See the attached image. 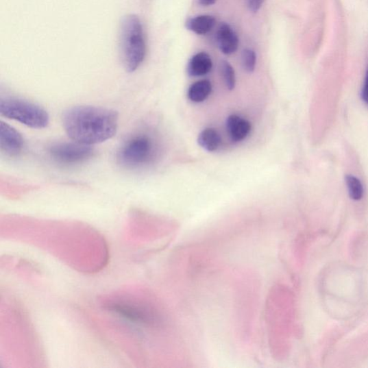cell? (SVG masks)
Instances as JSON below:
<instances>
[{"label": "cell", "instance_id": "7", "mask_svg": "<svg viewBox=\"0 0 368 368\" xmlns=\"http://www.w3.org/2000/svg\"><path fill=\"white\" fill-rule=\"evenodd\" d=\"M216 40L221 52L225 55H232L239 47V38L232 27L226 23H221L216 34Z\"/></svg>", "mask_w": 368, "mask_h": 368}, {"label": "cell", "instance_id": "3", "mask_svg": "<svg viewBox=\"0 0 368 368\" xmlns=\"http://www.w3.org/2000/svg\"><path fill=\"white\" fill-rule=\"evenodd\" d=\"M0 114L34 129L45 128L50 121L47 110L34 102L17 97L1 98Z\"/></svg>", "mask_w": 368, "mask_h": 368}, {"label": "cell", "instance_id": "4", "mask_svg": "<svg viewBox=\"0 0 368 368\" xmlns=\"http://www.w3.org/2000/svg\"><path fill=\"white\" fill-rule=\"evenodd\" d=\"M154 152V145L149 136L134 135L123 144L117 154V160L123 167L136 169L148 164Z\"/></svg>", "mask_w": 368, "mask_h": 368}, {"label": "cell", "instance_id": "9", "mask_svg": "<svg viewBox=\"0 0 368 368\" xmlns=\"http://www.w3.org/2000/svg\"><path fill=\"white\" fill-rule=\"evenodd\" d=\"M226 127L231 140L238 143L245 139L252 131V124L238 114L228 117Z\"/></svg>", "mask_w": 368, "mask_h": 368}, {"label": "cell", "instance_id": "8", "mask_svg": "<svg viewBox=\"0 0 368 368\" xmlns=\"http://www.w3.org/2000/svg\"><path fill=\"white\" fill-rule=\"evenodd\" d=\"M212 67L211 56L207 53L200 52L190 58L186 72L191 77H199L208 75Z\"/></svg>", "mask_w": 368, "mask_h": 368}, {"label": "cell", "instance_id": "17", "mask_svg": "<svg viewBox=\"0 0 368 368\" xmlns=\"http://www.w3.org/2000/svg\"><path fill=\"white\" fill-rule=\"evenodd\" d=\"M361 97L365 104L368 106V67L365 73V82L361 92Z\"/></svg>", "mask_w": 368, "mask_h": 368}, {"label": "cell", "instance_id": "1", "mask_svg": "<svg viewBox=\"0 0 368 368\" xmlns=\"http://www.w3.org/2000/svg\"><path fill=\"white\" fill-rule=\"evenodd\" d=\"M119 115L114 110L76 106L63 114V126L68 136L82 144L93 145L113 138L119 128Z\"/></svg>", "mask_w": 368, "mask_h": 368}, {"label": "cell", "instance_id": "10", "mask_svg": "<svg viewBox=\"0 0 368 368\" xmlns=\"http://www.w3.org/2000/svg\"><path fill=\"white\" fill-rule=\"evenodd\" d=\"M216 20L214 17L203 14L186 20L185 25L187 30L199 36L207 35L214 27Z\"/></svg>", "mask_w": 368, "mask_h": 368}, {"label": "cell", "instance_id": "6", "mask_svg": "<svg viewBox=\"0 0 368 368\" xmlns=\"http://www.w3.org/2000/svg\"><path fill=\"white\" fill-rule=\"evenodd\" d=\"M24 138L20 132L8 124L0 122V149L9 156H18L24 147Z\"/></svg>", "mask_w": 368, "mask_h": 368}, {"label": "cell", "instance_id": "12", "mask_svg": "<svg viewBox=\"0 0 368 368\" xmlns=\"http://www.w3.org/2000/svg\"><path fill=\"white\" fill-rule=\"evenodd\" d=\"M197 142L203 149L208 152H214L219 148L222 139L215 129L208 127L200 132Z\"/></svg>", "mask_w": 368, "mask_h": 368}, {"label": "cell", "instance_id": "15", "mask_svg": "<svg viewBox=\"0 0 368 368\" xmlns=\"http://www.w3.org/2000/svg\"><path fill=\"white\" fill-rule=\"evenodd\" d=\"M242 65L245 71L253 73L256 66L257 56L256 52L250 49L243 50L241 56Z\"/></svg>", "mask_w": 368, "mask_h": 368}, {"label": "cell", "instance_id": "16", "mask_svg": "<svg viewBox=\"0 0 368 368\" xmlns=\"http://www.w3.org/2000/svg\"><path fill=\"white\" fill-rule=\"evenodd\" d=\"M263 3L264 0H247L249 10L254 13L258 12L260 10Z\"/></svg>", "mask_w": 368, "mask_h": 368}, {"label": "cell", "instance_id": "5", "mask_svg": "<svg viewBox=\"0 0 368 368\" xmlns=\"http://www.w3.org/2000/svg\"><path fill=\"white\" fill-rule=\"evenodd\" d=\"M49 154L58 163L75 165L92 158L95 155V150L91 145L73 141L52 145L49 149Z\"/></svg>", "mask_w": 368, "mask_h": 368}, {"label": "cell", "instance_id": "11", "mask_svg": "<svg viewBox=\"0 0 368 368\" xmlns=\"http://www.w3.org/2000/svg\"><path fill=\"white\" fill-rule=\"evenodd\" d=\"M212 91V85L209 80H200L188 88L187 96L190 101L201 103L207 99Z\"/></svg>", "mask_w": 368, "mask_h": 368}, {"label": "cell", "instance_id": "18", "mask_svg": "<svg viewBox=\"0 0 368 368\" xmlns=\"http://www.w3.org/2000/svg\"><path fill=\"white\" fill-rule=\"evenodd\" d=\"M199 5L204 7H209L214 5L217 0H197Z\"/></svg>", "mask_w": 368, "mask_h": 368}, {"label": "cell", "instance_id": "13", "mask_svg": "<svg viewBox=\"0 0 368 368\" xmlns=\"http://www.w3.org/2000/svg\"><path fill=\"white\" fill-rule=\"evenodd\" d=\"M345 182L349 197L354 201L362 199L364 195V187L361 181L356 176L348 174L345 176Z\"/></svg>", "mask_w": 368, "mask_h": 368}, {"label": "cell", "instance_id": "14", "mask_svg": "<svg viewBox=\"0 0 368 368\" xmlns=\"http://www.w3.org/2000/svg\"><path fill=\"white\" fill-rule=\"evenodd\" d=\"M220 70L227 89L233 90L236 85V77L233 67L228 62L223 61L220 64Z\"/></svg>", "mask_w": 368, "mask_h": 368}, {"label": "cell", "instance_id": "2", "mask_svg": "<svg viewBox=\"0 0 368 368\" xmlns=\"http://www.w3.org/2000/svg\"><path fill=\"white\" fill-rule=\"evenodd\" d=\"M119 42L124 68L127 72H134L143 62L146 53L142 23L136 14H129L123 19Z\"/></svg>", "mask_w": 368, "mask_h": 368}]
</instances>
